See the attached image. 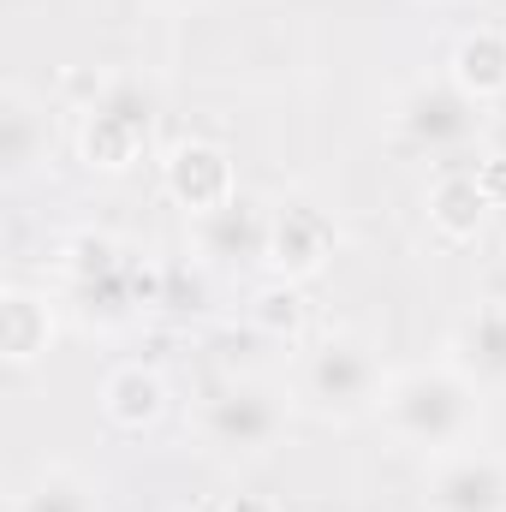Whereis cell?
<instances>
[{
	"mask_svg": "<svg viewBox=\"0 0 506 512\" xmlns=\"http://www.w3.org/2000/svg\"><path fill=\"white\" fill-rule=\"evenodd\" d=\"M483 399H489V393L477 382H465L447 358H423V364L387 370L376 417L399 447L435 459V453H453V447H471V441H477V429H483Z\"/></svg>",
	"mask_w": 506,
	"mask_h": 512,
	"instance_id": "obj_1",
	"label": "cell"
},
{
	"mask_svg": "<svg viewBox=\"0 0 506 512\" xmlns=\"http://www.w3.org/2000/svg\"><path fill=\"white\" fill-rule=\"evenodd\" d=\"M292 411H298L292 387L268 382V376H227V382H215L197 399L191 435L221 465H262L286 441Z\"/></svg>",
	"mask_w": 506,
	"mask_h": 512,
	"instance_id": "obj_2",
	"label": "cell"
},
{
	"mask_svg": "<svg viewBox=\"0 0 506 512\" xmlns=\"http://www.w3.org/2000/svg\"><path fill=\"white\" fill-rule=\"evenodd\" d=\"M381 387H387V364H381L376 340L358 328H328L304 346L292 399L316 423H364V417H376Z\"/></svg>",
	"mask_w": 506,
	"mask_h": 512,
	"instance_id": "obj_3",
	"label": "cell"
},
{
	"mask_svg": "<svg viewBox=\"0 0 506 512\" xmlns=\"http://www.w3.org/2000/svg\"><path fill=\"white\" fill-rule=\"evenodd\" d=\"M155 131H161V84L143 78V72H114L84 108H78V161L102 179H120L131 167L149 161L155 149Z\"/></svg>",
	"mask_w": 506,
	"mask_h": 512,
	"instance_id": "obj_4",
	"label": "cell"
},
{
	"mask_svg": "<svg viewBox=\"0 0 506 512\" xmlns=\"http://www.w3.org/2000/svg\"><path fill=\"white\" fill-rule=\"evenodd\" d=\"M60 274H66V292L78 298V310L96 322V328H126L131 316L143 310V280H137V262L120 239L108 233H78L60 245Z\"/></svg>",
	"mask_w": 506,
	"mask_h": 512,
	"instance_id": "obj_5",
	"label": "cell"
},
{
	"mask_svg": "<svg viewBox=\"0 0 506 512\" xmlns=\"http://www.w3.org/2000/svg\"><path fill=\"white\" fill-rule=\"evenodd\" d=\"M393 131L423 155H459L483 137V102H471L453 78H417L393 102Z\"/></svg>",
	"mask_w": 506,
	"mask_h": 512,
	"instance_id": "obj_6",
	"label": "cell"
},
{
	"mask_svg": "<svg viewBox=\"0 0 506 512\" xmlns=\"http://www.w3.org/2000/svg\"><path fill=\"white\" fill-rule=\"evenodd\" d=\"M423 512H506V453L501 447H453L423 459Z\"/></svg>",
	"mask_w": 506,
	"mask_h": 512,
	"instance_id": "obj_7",
	"label": "cell"
},
{
	"mask_svg": "<svg viewBox=\"0 0 506 512\" xmlns=\"http://www.w3.org/2000/svg\"><path fill=\"white\" fill-rule=\"evenodd\" d=\"M155 167H161V197H167L185 221H197V215H209V209H227V203L239 197L233 149L215 143V137H179V143L161 149Z\"/></svg>",
	"mask_w": 506,
	"mask_h": 512,
	"instance_id": "obj_8",
	"label": "cell"
},
{
	"mask_svg": "<svg viewBox=\"0 0 506 512\" xmlns=\"http://www.w3.org/2000/svg\"><path fill=\"white\" fill-rule=\"evenodd\" d=\"M340 251V227L316 209V203H274L268 209V251H262V274L268 280H292V286H310L316 274L334 268Z\"/></svg>",
	"mask_w": 506,
	"mask_h": 512,
	"instance_id": "obj_9",
	"label": "cell"
},
{
	"mask_svg": "<svg viewBox=\"0 0 506 512\" xmlns=\"http://www.w3.org/2000/svg\"><path fill=\"white\" fill-rule=\"evenodd\" d=\"M268 209L262 197H233L227 209H209L197 221H185V245H191V262L215 268V274H239V268H262V251H268Z\"/></svg>",
	"mask_w": 506,
	"mask_h": 512,
	"instance_id": "obj_10",
	"label": "cell"
},
{
	"mask_svg": "<svg viewBox=\"0 0 506 512\" xmlns=\"http://www.w3.org/2000/svg\"><path fill=\"white\" fill-rule=\"evenodd\" d=\"M465 382H477L483 393H506V298H477L453 334H447V352H441Z\"/></svg>",
	"mask_w": 506,
	"mask_h": 512,
	"instance_id": "obj_11",
	"label": "cell"
},
{
	"mask_svg": "<svg viewBox=\"0 0 506 512\" xmlns=\"http://www.w3.org/2000/svg\"><path fill=\"white\" fill-rule=\"evenodd\" d=\"M54 334H60L54 298H48L42 286L6 280V286H0V358H6V370H12V376L36 370V364L48 358Z\"/></svg>",
	"mask_w": 506,
	"mask_h": 512,
	"instance_id": "obj_12",
	"label": "cell"
},
{
	"mask_svg": "<svg viewBox=\"0 0 506 512\" xmlns=\"http://www.w3.org/2000/svg\"><path fill=\"white\" fill-rule=\"evenodd\" d=\"M54 155V114L48 102L30 90V84H6L0 90V161H6V179L24 185L48 167Z\"/></svg>",
	"mask_w": 506,
	"mask_h": 512,
	"instance_id": "obj_13",
	"label": "cell"
},
{
	"mask_svg": "<svg viewBox=\"0 0 506 512\" xmlns=\"http://www.w3.org/2000/svg\"><path fill=\"white\" fill-rule=\"evenodd\" d=\"M423 209H429V227L447 239V245H471L483 227H489V209H495V191L477 167H441L423 191Z\"/></svg>",
	"mask_w": 506,
	"mask_h": 512,
	"instance_id": "obj_14",
	"label": "cell"
},
{
	"mask_svg": "<svg viewBox=\"0 0 506 512\" xmlns=\"http://www.w3.org/2000/svg\"><path fill=\"white\" fill-rule=\"evenodd\" d=\"M102 417L120 429V435H149L167 411H173V387L155 364H114L102 376Z\"/></svg>",
	"mask_w": 506,
	"mask_h": 512,
	"instance_id": "obj_15",
	"label": "cell"
},
{
	"mask_svg": "<svg viewBox=\"0 0 506 512\" xmlns=\"http://www.w3.org/2000/svg\"><path fill=\"white\" fill-rule=\"evenodd\" d=\"M447 78L471 102H506V24H471L447 48Z\"/></svg>",
	"mask_w": 506,
	"mask_h": 512,
	"instance_id": "obj_16",
	"label": "cell"
},
{
	"mask_svg": "<svg viewBox=\"0 0 506 512\" xmlns=\"http://www.w3.org/2000/svg\"><path fill=\"white\" fill-rule=\"evenodd\" d=\"M12 512H108L102 483L66 459H42L18 477L12 489Z\"/></svg>",
	"mask_w": 506,
	"mask_h": 512,
	"instance_id": "obj_17",
	"label": "cell"
},
{
	"mask_svg": "<svg viewBox=\"0 0 506 512\" xmlns=\"http://www.w3.org/2000/svg\"><path fill=\"white\" fill-rule=\"evenodd\" d=\"M245 316H251L256 334L298 346V340H304V328H310V304H304V286H292V280H262V286L251 292V304H245Z\"/></svg>",
	"mask_w": 506,
	"mask_h": 512,
	"instance_id": "obj_18",
	"label": "cell"
},
{
	"mask_svg": "<svg viewBox=\"0 0 506 512\" xmlns=\"http://www.w3.org/2000/svg\"><path fill=\"white\" fill-rule=\"evenodd\" d=\"M215 512H280V507H274L268 495H227Z\"/></svg>",
	"mask_w": 506,
	"mask_h": 512,
	"instance_id": "obj_19",
	"label": "cell"
},
{
	"mask_svg": "<svg viewBox=\"0 0 506 512\" xmlns=\"http://www.w3.org/2000/svg\"><path fill=\"white\" fill-rule=\"evenodd\" d=\"M155 12H197V6H215V0H149Z\"/></svg>",
	"mask_w": 506,
	"mask_h": 512,
	"instance_id": "obj_20",
	"label": "cell"
}]
</instances>
